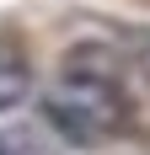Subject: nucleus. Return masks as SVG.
<instances>
[{"label":"nucleus","instance_id":"4","mask_svg":"<svg viewBox=\"0 0 150 155\" xmlns=\"http://www.w3.org/2000/svg\"><path fill=\"white\" fill-rule=\"evenodd\" d=\"M123 43H129V54H134V64H139V70L150 75V32H129Z\"/></svg>","mask_w":150,"mask_h":155},{"label":"nucleus","instance_id":"1","mask_svg":"<svg viewBox=\"0 0 150 155\" xmlns=\"http://www.w3.org/2000/svg\"><path fill=\"white\" fill-rule=\"evenodd\" d=\"M43 118L70 144H102L113 134H123L129 96H123L118 54L102 43H75L59 64V80L43 96Z\"/></svg>","mask_w":150,"mask_h":155},{"label":"nucleus","instance_id":"3","mask_svg":"<svg viewBox=\"0 0 150 155\" xmlns=\"http://www.w3.org/2000/svg\"><path fill=\"white\" fill-rule=\"evenodd\" d=\"M0 155H54V144H48L38 128L16 123V128H0Z\"/></svg>","mask_w":150,"mask_h":155},{"label":"nucleus","instance_id":"2","mask_svg":"<svg viewBox=\"0 0 150 155\" xmlns=\"http://www.w3.org/2000/svg\"><path fill=\"white\" fill-rule=\"evenodd\" d=\"M27 91H32V64H27V54H22L16 43H0V112L22 107Z\"/></svg>","mask_w":150,"mask_h":155}]
</instances>
